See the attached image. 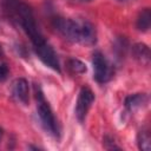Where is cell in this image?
Returning <instances> with one entry per match:
<instances>
[{
	"mask_svg": "<svg viewBox=\"0 0 151 151\" xmlns=\"http://www.w3.org/2000/svg\"><path fill=\"white\" fill-rule=\"evenodd\" d=\"M53 27L67 40L83 45H93L97 40L96 29L92 24L85 20L71 18H55Z\"/></svg>",
	"mask_w": 151,
	"mask_h": 151,
	"instance_id": "1",
	"label": "cell"
},
{
	"mask_svg": "<svg viewBox=\"0 0 151 151\" xmlns=\"http://www.w3.org/2000/svg\"><path fill=\"white\" fill-rule=\"evenodd\" d=\"M34 93H35V101H37V111L38 116L40 118V122L44 126V129L52 136L58 137L59 136V127L58 123L55 120V117L53 114V111L48 104V101L45 99V96L41 91V87L35 84L34 85Z\"/></svg>",
	"mask_w": 151,
	"mask_h": 151,
	"instance_id": "2",
	"label": "cell"
},
{
	"mask_svg": "<svg viewBox=\"0 0 151 151\" xmlns=\"http://www.w3.org/2000/svg\"><path fill=\"white\" fill-rule=\"evenodd\" d=\"M92 65H93V73L94 79L103 84L111 79L112 77V67L105 55L100 51H96L92 55Z\"/></svg>",
	"mask_w": 151,
	"mask_h": 151,
	"instance_id": "3",
	"label": "cell"
},
{
	"mask_svg": "<svg viewBox=\"0 0 151 151\" xmlns=\"http://www.w3.org/2000/svg\"><path fill=\"white\" fill-rule=\"evenodd\" d=\"M94 101V94L88 87H83L79 92L77 104H76V116L80 123L86 118V114Z\"/></svg>",
	"mask_w": 151,
	"mask_h": 151,
	"instance_id": "4",
	"label": "cell"
},
{
	"mask_svg": "<svg viewBox=\"0 0 151 151\" xmlns=\"http://www.w3.org/2000/svg\"><path fill=\"white\" fill-rule=\"evenodd\" d=\"M13 94L14 97L22 103L24 105L28 104V98H29V88H28V83L24 78H18L13 83Z\"/></svg>",
	"mask_w": 151,
	"mask_h": 151,
	"instance_id": "5",
	"label": "cell"
},
{
	"mask_svg": "<svg viewBox=\"0 0 151 151\" xmlns=\"http://www.w3.org/2000/svg\"><path fill=\"white\" fill-rule=\"evenodd\" d=\"M147 103V96L145 93H134L125 98L124 105L129 111H134L139 107H143Z\"/></svg>",
	"mask_w": 151,
	"mask_h": 151,
	"instance_id": "6",
	"label": "cell"
},
{
	"mask_svg": "<svg viewBox=\"0 0 151 151\" xmlns=\"http://www.w3.org/2000/svg\"><path fill=\"white\" fill-rule=\"evenodd\" d=\"M132 55L143 65H147L150 63V48L145 44H136L132 47Z\"/></svg>",
	"mask_w": 151,
	"mask_h": 151,
	"instance_id": "7",
	"label": "cell"
},
{
	"mask_svg": "<svg viewBox=\"0 0 151 151\" xmlns=\"http://www.w3.org/2000/svg\"><path fill=\"white\" fill-rule=\"evenodd\" d=\"M136 26H137V28H138L139 31H142V32L149 31V28H150V26H151V11H150V8H144V9L138 14Z\"/></svg>",
	"mask_w": 151,
	"mask_h": 151,
	"instance_id": "8",
	"label": "cell"
},
{
	"mask_svg": "<svg viewBox=\"0 0 151 151\" xmlns=\"http://www.w3.org/2000/svg\"><path fill=\"white\" fill-rule=\"evenodd\" d=\"M137 142H138V147L140 150L149 151L151 149V137H150V132L147 129H142L138 132Z\"/></svg>",
	"mask_w": 151,
	"mask_h": 151,
	"instance_id": "9",
	"label": "cell"
},
{
	"mask_svg": "<svg viewBox=\"0 0 151 151\" xmlns=\"http://www.w3.org/2000/svg\"><path fill=\"white\" fill-rule=\"evenodd\" d=\"M67 66H68V68L73 72V73H76V74H81V73H85L86 72V65L83 63V61H80L79 59H70L68 61H67Z\"/></svg>",
	"mask_w": 151,
	"mask_h": 151,
	"instance_id": "10",
	"label": "cell"
},
{
	"mask_svg": "<svg viewBox=\"0 0 151 151\" xmlns=\"http://www.w3.org/2000/svg\"><path fill=\"white\" fill-rule=\"evenodd\" d=\"M8 72H9V71H8L7 65H6V64H1V65H0V81H4V80L7 79Z\"/></svg>",
	"mask_w": 151,
	"mask_h": 151,
	"instance_id": "11",
	"label": "cell"
},
{
	"mask_svg": "<svg viewBox=\"0 0 151 151\" xmlns=\"http://www.w3.org/2000/svg\"><path fill=\"white\" fill-rule=\"evenodd\" d=\"M117 1H120V2H127V1H133V0H117Z\"/></svg>",
	"mask_w": 151,
	"mask_h": 151,
	"instance_id": "12",
	"label": "cell"
},
{
	"mask_svg": "<svg viewBox=\"0 0 151 151\" xmlns=\"http://www.w3.org/2000/svg\"><path fill=\"white\" fill-rule=\"evenodd\" d=\"M1 137H2V130L0 129V139H1Z\"/></svg>",
	"mask_w": 151,
	"mask_h": 151,
	"instance_id": "13",
	"label": "cell"
},
{
	"mask_svg": "<svg viewBox=\"0 0 151 151\" xmlns=\"http://www.w3.org/2000/svg\"><path fill=\"white\" fill-rule=\"evenodd\" d=\"M2 54V48H1V46H0V55Z\"/></svg>",
	"mask_w": 151,
	"mask_h": 151,
	"instance_id": "14",
	"label": "cell"
},
{
	"mask_svg": "<svg viewBox=\"0 0 151 151\" xmlns=\"http://www.w3.org/2000/svg\"><path fill=\"white\" fill-rule=\"evenodd\" d=\"M74 1H90V0H74Z\"/></svg>",
	"mask_w": 151,
	"mask_h": 151,
	"instance_id": "15",
	"label": "cell"
}]
</instances>
